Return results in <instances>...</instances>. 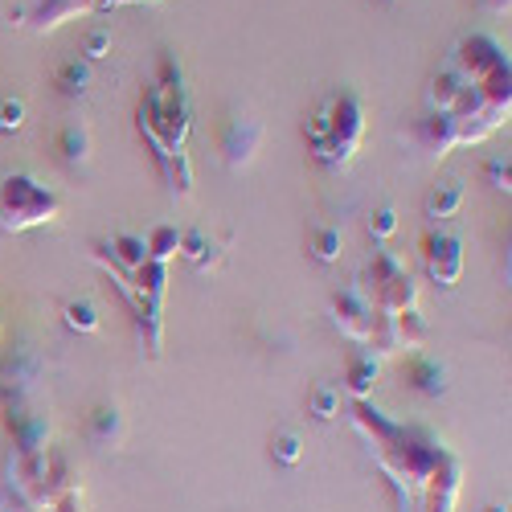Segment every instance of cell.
Masks as SVG:
<instances>
[{
  "label": "cell",
  "mask_w": 512,
  "mask_h": 512,
  "mask_svg": "<svg viewBox=\"0 0 512 512\" xmlns=\"http://www.w3.org/2000/svg\"><path fill=\"white\" fill-rule=\"evenodd\" d=\"M422 140L435 156H447L455 144H459V123L451 111H431L422 119Z\"/></svg>",
  "instance_id": "11"
},
{
  "label": "cell",
  "mask_w": 512,
  "mask_h": 512,
  "mask_svg": "<svg viewBox=\"0 0 512 512\" xmlns=\"http://www.w3.org/2000/svg\"><path fill=\"white\" fill-rule=\"evenodd\" d=\"M62 316H66V328H74V332H99V308L91 300H70L62 308Z\"/></svg>",
  "instance_id": "25"
},
{
  "label": "cell",
  "mask_w": 512,
  "mask_h": 512,
  "mask_svg": "<svg viewBox=\"0 0 512 512\" xmlns=\"http://www.w3.org/2000/svg\"><path fill=\"white\" fill-rule=\"evenodd\" d=\"M459 209H463V185L459 181H443L426 193V218L443 222V218H455Z\"/></svg>",
  "instance_id": "16"
},
{
  "label": "cell",
  "mask_w": 512,
  "mask_h": 512,
  "mask_svg": "<svg viewBox=\"0 0 512 512\" xmlns=\"http://www.w3.org/2000/svg\"><path fill=\"white\" fill-rule=\"evenodd\" d=\"M132 287L144 295V300H148L156 312H164V291H168V263H156V259H148L140 271H132Z\"/></svg>",
  "instance_id": "12"
},
{
  "label": "cell",
  "mask_w": 512,
  "mask_h": 512,
  "mask_svg": "<svg viewBox=\"0 0 512 512\" xmlns=\"http://www.w3.org/2000/svg\"><path fill=\"white\" fill-rule=\"evenodd\" d=\"M111 259L123 267V271H140L148 263V242L140 234H115L111 238Z\"/></svg>",
  "instance_id": "17"
},
{
  "label": "cell",
  "mask_w": 512,
  "mask_h": 512,
  "mask_svg": "<svg viewBox=\"0 0 512 512\" xmlns=\"http://www.w3.org/2000/svg\"><path fill=\"white\" fill-rule=\"evenodd\" d=\"M410 381H414V390L426 394V398H439L447 390V369L431 357H414L410 361Z\"/></svg>",
  "instance_id": "15"
},
{
  "label": "cell",
  "mask_w": 512,
  "mask_h": 512,
  "mask_svg": "<svg viewBox=\"0 0 512 512\" xmlns=\"http://www.w3.org/2000/svg\"><path fill=\"white\" fill-rule=\"evenodd\" d=\"M422 263L439 287H455L463 279V242L455 234H426L422 238Z\"/></svg>",
  "instance_id": "5"
},
{
  "label": "cell",
  "mask_w": 512,
  "mask_h": 512,
  "mask_svg": "<svg viewBox=\"0 0 512 512\" xmlns=\"http://www.w3.org/2000/svg\"><path fill=\"white\" fill-rule=\"evenodd\" d=\"M361 136H365V107L357 95H332L328 99V140L312 152L320 164L328 168H345L357 148H361Z\"/></svg>",
  "instance_id": "3"
},
{
  "label": "cell",
  "mask_w": 512,
  "mask_h": 512,
  "mask_svg": "<svg viewBox=\"0 0 512 512\" xmlns=\"http://www.w3.org/2000/svg\"><path fill=\"white\" fill-rule=\"evenodd\" d=\"M394 332H398V349H422L426 336H431V328H426V320L418 316V308L398 312L394 316Z\"/></svg>",
  "instance_id": "21"
},
{
  "label": "cell",
  "mask_w": 512,
  "mask_h": 512,
  "mask_svg": "<svg viewBox=\"0 0 512 512\" xmlns=\"http://www.w3.org/2000/svg\"><path fill=\"white\" fill-rule=\"evenodd\" d=\"M91 435H95L99 447H119V439H123V414L115 406H99L91 414Z\"/></svg>",
  "instance_id": "19"
},
{
  "label": "cell",
  "mask_w": 512,
  "mask_h": 512,
  "mask_svg": "<svg viewBox=\"0 0 512 512\" xmlns=\"http://www.w3.org/2000/svg\"><path fill=\"white\" fill-rule=\"evenodd\" d=\"M369 234H373L377 242L394 238V234H398V209H394V205H381L373 218H369Z\"/></svg>",
  "instance_id": "28"
},
{
  "label": "cell",
  "mask_w": 512,
  "mask_h": 512,
  "mask_svg": "<svg viewBox=\"0 0 512 512\" xmlns=\"http://www.w3.org/2000/svg\"><path fill=\"white\" fill-rule=\"evenodd\" d=\"M340 246H345V238H340V230H332V226L312 230L308 250H312V259H316V263H336V259H340Z\"/></svg>",
  "instance_id": "23"
},
{
  "label": "cell",
  "mask_w": 512,
  "mask_h": 512,
  "mask_svg": "<svg viewBox=\"0 0 512 512\" xmlns=\"http://www.w3.org/2000/svg\"><path fill=\"white\" fill-rule=\"evenodd\" d=\"M459 476H463L459 459L447 455V459L435 467V476L426 480V488H422V512H455V500H459Z\"/></svg>",
  "instance_id": "7"
},
{
  "label": "cell",
  "mask_w": 512,
  "mask_h": 512,
  "mask_svg": "<svg viewBox=\"0 0 512 512\" xmlns=\"http://www.w3.org/2000/svg\"><path fill=\"white\" fill-rule=\"evenodd\" d=\"M58 148H62V156H66L70 164L87 160V156H91V136H87V127H78V123L62 127V136H58Z\"/></svg>",
  "instance_id": "24"
},
{
  "label": "cell",
  "mask_w": 512,
  "mask_h": 512,
  "mask_svg": "<svg viewBox=\"0 0 512 512\" xmlns=\"http://www.w3.org/2000/svg\"><path fill=\"white\" fill-rule=\"evenodd\" d=\"M82 13H95L91 0H37L33 9H25L29 25L37 33H50V29H58V25H66V21L82 17Z\"/></svg>",
  "instance_id": "9"
},
{
  "label": "cell",
  "mask_w": 512,
  "mask_h": 512,
  "mask_svg": "<svg viewBox=\"0 0 512 512\" xmlns=\"http://www.w3.org/2000/svg\"><path fill=\"white\" fill-rule=\"evenodd\" d=\"M263 144V123L259 119H234L226 127V140H222V152H226V164L230 168H246L254 160Z\"/></svg>",
  "instance_id": "8"
},
{
  "label": "cell",
  "mask_w": 512,
  "mask_h": 512,
  "mask_svg": "<svg viewBox=\"0 0 512 512\" xmlns=\"http://www.w3.org/2000/svg\"><path fill=\"white\" fill-rule=\"evenodd\" d=\"M463 74L455 70V66H447V70H439L435 78H431V91H426V99H431V111H451L455 107V99L463 95Z\"/></svg>",
  "instance_id": "14"
},
{
  "label": "cell",
  "mask_w": 512,
  "mask_h": 512,
  "mask_svg": "<svg viewBox=\"0 0 512 512\" xmlns=\"http://www.w3.org/2000/svg\"><path fill=\"white\" fill-rule=\"evenodd\" d=\"M484 512H508V508H504V504H488Z\"/></svg>",
  "instance_id": "33"
},
{
  "label": "cell",
  "mask_w": 512,
  "mask_h": 512,
  "mask_svg": "<svg viewBox=\"0 0 512 512\" xmlns=\"http://www.w3.org/2000/svg\"><path fill=\"white\" fill-rule=\"evenodd\" d=\"M308 410H312L320 422H332V418L340 414V390H332V386H316V390L308 394Z\"/></svg>",
  "instance_id": "26"
},
{
  "label": "cell",
  "mask_w": 512,
  "mask_h": 512,
  "mask_svg": "<svg viewBox=\"0 0 512 512\" xmlns=\"http://www.w3.org/2000/svg\"><path fill=\"white\" fill-rule=\"evenodd\" d=\"M119 5H136V0H119Z\"/></svg>",
  "instance_id": "34"
},
{
  "label": "cell",
  "mask_w": 512,
  "mask_h": 512,
  "mask_svg": "<svg viewBox=\"0 0 512 512\" xmlns=\"http://www.w3.org/2000/svg\"><path fill=\"white\" fill-rule=\"evenodd\" d=\"M160 168H164L168 189H173L177 197H189V193H193V164H189V152H173V156H164V160H160Z\"/></svg>",
  "instance_id": "20"
},
{
  "label": "cell",
  "mask_w": 512,
  "mask_h": 512,
  "mask_svg": "<svg viewBox=\"0 0 512 512\" xmlns=\"http://www.w3.org/2000/svg\"><path fill=\"white\" fill-rule=\"evenodd\" d=\"M140 132L152 144L156 160L185 152L189 140V95H185V74L173 58L160 62V78L152 91L140 99Z\"/></svg>",
  "instance_id": "1"
},
{
  "label": "cell",
  "mask_w": 512,
  "mask_h": 512,
  "mask_svg": "<svg viewBox=\"0 0 512 512\" xmlns=\"http://www.w3.org/2000/svg\"><path fill=\"white\" fill-rule=\"evenodd\" d=\"M9 431L17 439V451H46V443H50V418L33 414V410H21V406H9Z\"/></svg>",
  "instance_id": "10"
},
{
  "label": "cell",
  "mask_w": 512,
  "mask_h": 512,
  "mask_svg": "<svg viewBox=\"0 0 512 512\" xmlns=\"http://www.w3.org/2000/svg\"><path fill=\"white\" fill-rule=\"evenodd\" d=\"M144 242H148V259H156V263H168L181 254V230L177 226H156Z\"/></svg>",
  "instance_id": "22"
},
{
  "label": "cell",
  "mask_w": 512,
  "mask_h": 512,
  "mask_svg": "<svg viewBox=\"0 0 512 512\" xmlns=\"http://www.w3.org/2000/svg\"><path fill=\"white\" fill-rule=\"evenodd\" d=\"M480 5H484L488 13H508V5H512V0H480Z\"/></svg>",
  "instance_id": "32"
},
{
  "label": "cell",
  "mask_w": 512,
  "mask_h": 512,
  "mask_svg": "<svg viewBox=\"0 0 512 512\" xmlns=\"http://www.w3.org/2000/svg\"><path fill=\"white\" fill-rule=\"evenodd\" d=\"M455 70L463 74L467 87H472V82L480 87V82H488V78H496V74L508 70V58H504V50L496 46L492 37L476 33V37H463V41H459V50H455Z\"/></svg>",
  "instance_id": "4"
},
{
  "label": "cell",
  "mask_w": 512,
  "mask_h": 512,
  "mask_svg": "<svg viewBox=\"0 0 512 512\" xmlns=\"http://www.w3.org/2000/svg\"><path fill=\"white\" fill-rule=\"evenodd\" d=\"M54 82H58L62 99H82V95H87V87H91V70H87V62L70 58V62L58 66V78Z\"/></svg>",
  "instance_id": "18"
},
{
  "label": "cell",
  "mask_w": 512,
  "mask_h": 512,
  "mask_svg": "<svg viewBox=\"0 0 512 512\" xmlns=\"http://www.w3.org/2000/svg\"><path fill=\"white\" fill-rule=\"evenodd\" d=\"M58 218H62V197L54 189H46L29 173L0 177V230L5 234H25Z\"/></svg>",
  "instance_id": "2"
},
{
  "label": "cell",
  "mask_w": 512,
  "mask_h": 512,
  "mask_svg": "<svg viewBox=\"0 0 512 512\" xmlns=\"http://www.w3.org/2000/svg\"><path fill=\"white\" fill-rule=\"evenodd\" d=\"M271 455L279 459V463H287V467H295L304 459V439L295 435V431H279L275 439H271Z\"/></svg>",
  "instance_id": "27"
},
{
  "label": "cell",
  "mask_w": 512,
  "mask_h": 512,
  "mask_svg": "<svg viewBox=\"0 0 512 512\" xmlns=\"http://www.w3.org/2000/svg\"><path fill=\"white\" fill-rule=\"evenodd\" d=\"M107 50H111V33H107V29H95V33H87V46H82V54H87L91 62L107 58Z\"/></svg>",
  "instance_id": "30"
},
{
  "label": "cell",
  "mask_w": 512,
  "mask_h": 512,
  "mask_svg": "<svg viewBox=\"0 0 512 512\" xmlns=\"http://www.w3.org/2000/svg\"><path fill=\"white\" fill-rule=\"evenodd\" d=\"M488 181H492L496 193H508V189H512V185H508V181H512L508 160H492V164H488Z\"/></svg>",
  "instance_id": "31"
},
{
  "label": "cell",
  "mask_w": 512,
  "mask_h": 512,
  "mask_svg": "<svg viewBox=\"0 0 512 512\" xmlns=\"http://www.w3.org/2000/svg\"><path fill=\"white\" fill-rule=\"evenodd\" d=\"M377 373H381V365H377V357H373V353H353V357H349L345 386H349V394H353L357 402H365V398L373 394Z\"/></svg>",
  "instance_id": "13"
},
{
  "label": "cell",
  "mask_w": 512,
  "mask_h": 512,
  "mask_svg": "<svg viewBox=\"0 0 512 512\" xmlns=\"http://www.w3.org/2000/svg\"><path fill=\"white\" fill-rule=\"evenodd\" d=\"M25 127V99H5L0 103V132H21Z\"/></svg>",
  "instance_id": "29"
},
{
  "label": "cell",
  "mask_w": 512,
  "mask_h": 512,
  "mask_svg": "<svg viewBox=\"0 0 512 512\" xmlns=\"http://www.w3.org/2000/svg\"><path fill=\"white\" fill-rule=\"evenodd\" d=\"M332 320H336V328L345 332L349 340H361V345H369L373 324H377V308L365 300L357 287H345V291L332 295Z\"/></svg>",
  "instance_id": "6"
}]
</instances>
